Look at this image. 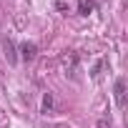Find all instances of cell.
Segmentation results:
<instances>
[{
    "instance_id": "1",
    "label": "cell",
    "mask_w": 128,
    "mask_h": 128,
    "mask_svg": "<svg viewBox=\"0 0 128 128\" xmlns=\"http://www.w3.org/2000/svg\"><path fill=\"white\" fill-rule=\"evenodd\" d=\"M113 90H116V103H118V108H123V106H126V80L118 78L116 86H113Z\"/></svg>"
},
{
    "instance_id": "2",
    "label": "cell",
    "mask_w": 128,
    "mask_h": 128,
    "mask_svg": "<svg viewBox=\"0 0 128 128\" xmlns=\"http://www.w3.org/2000/svg\"><path fill=\"white\" fill-rule=\"evenodd\" d=\"M20 53H23L25 60H33L35 53H38V48H35V43H23V45H20Z\"/></svg>"
},
{
    "instance_id": "3",
    "label": "cell",
    "mask_w": 128,
    "mask_h": 128,
    "mask_svg": "<svg viewBox=\"0 0 128 128\" xmlns=\"http://www.w3.org/2000/svg\"><path fill=\"white\" fill-rule=\"evenodd\" d=\"M78 10H80V15H88L96 10V3L93 0H78Z\"/></svg>"
},
{
    "instance_id": "4",
    "label": "cell",
    "mask_w": 128,
    "mask_h": 128,
    "mask_svg": "<svg viewBox=\"0 0 128 128\" xmlns=\"http://www.w3.org/2000/svg\"><path fill=\"white\" fill-rule=\"evenodd\" d=\"M5 55H8V60H10V63H15V45H13L10 40L5 43Z\"/></svg>"
},
{
    "instance_id": "5",
    "label": "cell",
    "mask_w": 128,
    "mask_h": 128,
    "mask_svg": "<svg viewBox=\"0 0 128 128\" xmlns=\"http://www.w3.org/2000/svg\"><path fill=\"white\" fill-rule=\"evenodd\" d=\"M50 106H53V98H50V93H45V96H43V108L48 110Z\"/></svg>"
},
{
    "instance_id": "6",
    "label": "cell",
    "mask_w": 128,
    "mask_h": 128,
    "mask_svg": "<svg viewBox=\"0 0 128 128\" xmlns=\"http://www.w3.org/2000/svg\"><path fill=\"white\" fill-rule=\"evenodd\" d=\"M98 128H110V126H108L106 120H98Z\"/></svg>"
}]
</instances>
